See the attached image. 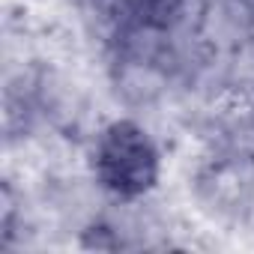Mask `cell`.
<instances>
[{
	"label": "cell",
	"instance_id": "cell-1",
	"mask_svg": "<svg viewBox=\"0 0 254 254\" xmlns=\"http://www.w3.org/2000/svg\"><path fill=\"white\" fill-rule=\"evenodd\" d=\"M87 171L96 186L120 200L147 197L162 177V156L138 120H108L93 132Z\"/></svg>",
	"mask_w": 254,
	"mask_h": 254
}]
</instances>
